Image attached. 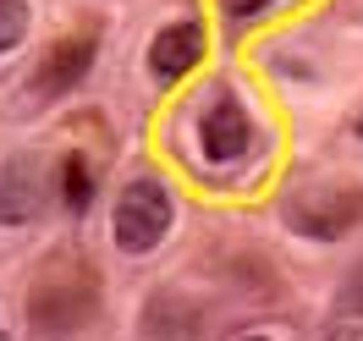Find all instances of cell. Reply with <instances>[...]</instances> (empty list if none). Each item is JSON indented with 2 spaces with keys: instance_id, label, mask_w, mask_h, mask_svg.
Masks as SVG:
<instances>
[{
  "instance_id": "obj_13",
  "label": "cell",
  "mask_w": 363,
  "mask_h": 341,
  "mask_svg": "<svg viewBox=\"0 0 363 341\" xmlns=\"http://www.w3.org/2000/svg\"><path fill=\"white\" fill-rule=\"evenodd\" d=\"M237 341H264V336H237Z\"/></svg>"
},
{
  "instance_id": "obj_10",
  "label": "cell",
  "mask_w": 363,
  "mask_h": 341,
  "mask_svg": "<svg viewBox=\"0 0 363 341\" xmlns=\"http://www.w3.org/2000/svg\"><path fill=\"white\" fill-rule=\"evenodd\" d=\"M336 303H341V308H352V314H363V264L341 281V297H336Z\"/></svg>"
},
{
  "instance_id": "obj_5",
  "label": "cell",
  "mask_w": 363,
  "mask_h": 341,
  "mask_svg": "<svg viewBox=\"0 0 363 341\" xmlns=\"http://www.w3.org/2000/svg\"><path fill=\"white\" fill-rule=\"evenodd\" d=\"M28 314H33V325H39V330H50V336H67V330H77V325L94 314V286L72 292L67 281H55V286H45V292L28 303Z\"/></svg>"
},
{
  "instance_id": "obj_6",
  "label": "cell",
  "mask_w": 363,
  "mask_h": 341,
  "mask_svg": "<svg viewBox=\"0 0 363 341\" xmlns=\"http://www.w3.org/2000/svg\"><path fill=\"white\" fill-rule=\"evenodd\" d=\"M363 199H347V193H314V199H297V204H286V220H292L297 231H308V237H341V231L358 220Z\"/></svg>"
},
{
  "instance_id": "obj_7",
  "label": "cell",
  "mask_w": 363,
  "mask_h": 341,
  "mask_svg": "<svg viewBox=\"0 0 363 341\" xmlns=\"http://www.w3.org/2000/svg\"><path fill=\"white\" fill-rule=\"evenodd\" d=\"M94 67V33H67V39H55V50L45 55V67H39V89L45 94H61L72 83H83Z\"/></svg>"
},
{
  "instance_id": "obj_1",
  "label": "cell",
  "mask_w": 363,
  "mask_h": 341,
  "mask_svg": "<svg viewBox=\"0 0 363 341\" xmlns=\"http://www.w3.org/2000/svg\"><path fill=\"white\" fill-rule=\"evenodd\" d=\"M171 231V193L155 182V177H138V182L121 187L111 215V237L121 253H149L160 248V237Z\"/></svg>"
},
{
  "instance_id": "obj_9",
  "label": "cell",
  "mask_w": 363,
  "mask_h": 341,
  "mask_svg": "<svg viewBox=\"0 0 363 341\" xmlns=\"http://www.w3.org/2000/svg\"><path fill=\"white\" fill-rule=\"evenodd\" d=\"M28 33V0H0V55L17 50Z\"/></svg>"
},
{
  "instance_id": "obj_15",
  "label": "cell",
  "mask_w": 363,
  "mask_h": 341,
  "mask_svg": "<svg viewBox=\"0 0 363 341\" xmlns=\"http://www.w3.org/2000/svg\"><path fill=\"white\" fill-rule=\"evenodd\" d=\"M358 138H363V116H358Z\"/></svg>"
},
{
  "instance_id": "obj_2",
  "label": "cell",
  "mask_w": 363,
  "mask_h": 341,
  "mask_svg": "<svg viewBox=\"0 0 363 341\" xmlns=\"http://www.w3.org/2000/svg\"><path fill=\"white\" fill-rule=\"evenodd\" d=\"M199 143H204V160H215V165H231L237 155H248V143H253L248 111H242L231 94H215L204 121H199Z\"/></svg>"
},
{
  "instance_id": "obj_4",
  "label": "cell",
  "mask_w": 363,
  "mask_h": 341,
  "mask_svg": "<svg viewBox=\"0 0 363 341\" xmlns=\"http://www.w3.org/2000/svg\"><path fill=\"white\" fill-rule=\"evenodd\" d=\"M199 55H204V28L171 23V28H160V39L149 45V72H155V83H177V77H187L199 67Z\"/></svg>"
},
{
  "instance_id": "obj_8",
  "label": "cell",
  "mask_w": 363,
  "mask_h": 341,
  "mask_svg": "<svg viewBox=\"0 0 363 341\" xmlns=\"http://www.w3.org/2000/svg\"><path fill=\"white\" fill-rule=\"evenodd\" d=\"M61 199H67L72 215H83V209L94 204V171L83 155H67L61 160Z\"/></svg>"
},
{
  "instance_id": "obj_14",
  "label": "cell",
  "mask_w": 363,
  "mask_h": 341,
  "mask_svg": "<svg viewBox=\"0 0 363 341\" xmlns=\"http://www.w3.org/2000/svg\"><path fill=\"white\" fill-rule=\"evenodd\" d=\"M0 341H11V336H6V325H0Z\"/></svg>"
},
{
  "instance_id": "obj_3",
  "label": "cell",
  "mask_w": 363,
  "mask_h": 341,
  "mask_svg": "<svg viewBox=\"0 0 363 341\" xmlns=\"http://www.w3.org/2000/svg\"><path fill=\"white\" fill-rule=\"evenodd\" d=\"M45 209V171L39 160L11 155L0 165V226H28Z\"/></svg>"
},
{
  "instance_id": "obj_11",
  "label": "cell",
  "mask_w": 363,
  "mask_h": 341,
  "mask_svg": "<svg viewBox=\"0 0 363 341\" xmlns=\"http://www.w3.org/2000/svg\"><path fill=\"white\" fill-rule=\"evenodd\" d=\"M275 0H226V17L231 23H253V17H264Z\"/></svg>"
},
{
  "instance_id": "obj_12",
  "label": "cell",
  "mask_w": 363,
  "mask_h": 341,
  "mask_svg": "<svg viewBox=\"0 0 363 341\" xmlns=\"http://www.w3.org/2000/svg\"><path fill=\"white\" fill-rule=\"evenodd\" d=\"M330 341H363V325H336V330H330Z\"/></svg>"
}]
</instances>
